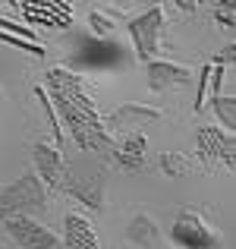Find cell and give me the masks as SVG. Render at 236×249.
I'll return each mask as SVG.
<instances>
[{"label":"cell","mask_w":236,"mask_h":249,"mask_svg":"<svg viewBox=\"0 0 236 249\" xmlns=\"http://www.w3.org/2000/svg\"><path fill=\"white\" fill-rule=\"evenodd\" d=\"M38 208H44V180L38 174H25L0 189V221L38 212Z\"/></svg>","instance_id":"7a4b0ae2"},{"label":"cell","mask_w":236,"mask_h":249,"mask_svg":"<svg viewBox=\"0 0 236 249\" xmlns=\"http://www.w3.org/2000/svg\"><path fill=\"white\" fill-rule=\"evenodd\" d=\"M233 107H236L233 98H214V110L224 117V123H227L230 129H233V123H236V120H233Z\"/></svg>","instance_id":"5bb4252c"},{"label":"cell","mask_w":236,"mask_h":249,"mask_svg":"<svg viewBox=\"0 0 236 249\" xmlns=\"http://www.w3.org/2000/svg\"><path fill=\"white\" fill-rule=\"evenodd\" d=\"M117 117H135V120H157V117H161V110H157V107H148V104H123V107L114 114V120H117Z\"/></svg>","instance_id":"4fadbf2b"},{"label":"cell","mask_w":236,"mask_h":249,"mask_svg":"<svg viewBox=\"0 0 236 249\" xmlns=\"http://www.w3.org/2000/svg\"><path fill=\"white\" fill-rule=\"evenodd\" d=\"M161 29H164V6H152L148 13L135 16L129 22V32H133L135 51H139L142 60H152L157 54V41H161Z\"/></svg>","instance_id":"5b68a950"},{"label":"cell","mask_w":236,"mask_h":249,"mask_svg":"<svg viewBox=\"0 0 236 249\" xmlns=\"http://www.w3.org/2000/svg\"><path fill=\"white\" fill-rule=\"evenodd\" d=\"M199 148H202V158L211 167H218V164H224L227 170L233 167V136L230 133H224L218 126L199 129Z\"/></svg>","instance_id":"8992f818"},{"label":"cell","mask_w":236,"mask_h":249,"mask_svg":"<svg viewBox=\"0 0 236 249\" xmlns=\"http://www.w3.org/2000/svg\"><path fill=\"white\" fill-rule=\"evenodd\" d=\"M0 224H3V231L22 249H63V240L51 227H44L35 218H29V214H16V218H6Z\"/></svg>","instance_id":"277c9868"},{"label":"cell","mask_w":236,"mask_h":249,"mask_svg":"<svg viewBox=\"0 0 236 249\" xmlns=\"http://www.w3.org/2000/svg\"><path fill=\"white\" fill-rule=\"evenodd\" d=\"M32 161H35L38 177H41L44 183L60 186V180H63V155H60V148L48 145V142H38V145L32 148Z\"/></svg>","instance_id":"ba28073f"},{"label":"cell","mask_w":236,"mask_h":249,"mask_svg":"<svg viewBox=\"0 0 236 249\" xmlns=\"http://www.w3.org/2000/svg\"><path fill=\"white\" fill-rule=\"evenodd\" d=\"M91 25H95V29L101 32V35H107V32H110V22L101 16V13H91Z\"/></svg>","instance_id":"9a60e30c"},{"label":"cell","mask_w":236,"mask_h":249,"mask_svg":"<svg viewBox=\"0 0 236 249\" xmlns=\"http://www.w3.org/2000/svg\"><path fill=\"white\" fill-rule=\"evenodd\" d=\"M60 189H67V193L73 196V199H79L82 205L101 212L104 208V164L88 152L63 161Z\"/></svg>","instance_id":"6da1fadb"},{"label":"cell","mask_w":236,"mask_h":249,"mask_svg":"<svg viewBox=\"0 0 236 249\" xmlns=\"http://www.w3.org/2000/svg\"><path fill=\"white\" fill-rule=\"evenodd\" d=\"M170 240L180 249H218L220 233L202 218L199 212H180L170 227Z\"/></svg>","instance_id":"3957f363"},{"label":"cell","mask_w":236,"mask_h":249,"mask_svg":"<svg viewBox=\"0 0 236 249\" xmlns=\"http://www.w3.org/2000/svg\"><path fill=\"white\" fill-rule=\"evenodd\" d=\"M126 240L139 249H152L157 243V224L148 214H133L126 224Z\"/></svg>","instance_id":"8fae6325"},{"label":"cell","mask_w":236,"mask_h":249,"mask_svg":"<svg viewBox=\"0 0 236 249\" xmlns=\"http://www.w3.org/2000/svg\"><path fill=\"white\" fill-rule=\"evenodd\" d=\"M218 13H220V19H224V25H233V3H220Z\"/></svg>","instance_id":"2e32d148"},{"label":"cell","mask_w":236,"mask_h":249,"mask_svg":"<svg viewBox=\"0 0 236 249\" xmlns=\"http://www.w3.org/2000/svg\"><path fill=\"white\" fill-rule=\"evenodd\" d=\"M63 249H101V240H98L95 227L88 224V218L82 214H67L63 221Z\"/></svg>","instance_id":"9c48e42d"},{"label":"cell","mask_w":236,"mask_h":249,"mask_svg":"<svg viewBox=\"0 0 236 249\" xmlns=\"http://www.w3.org/2000/svg\"><path fill=\"white\" fill-rule=\"evenodd\" d=\"M192 82V73L180 63H167V60H152L148 63V85L154 91H167V89H183Z\"/></svg>","instance_id":"52a82bcc"},{"label":"cell","mask_w":236,"mask_h":249,"mask_svg":"<svg viewBox=\"0 0 236 249\" xmlns=\"http://www.w3.org/2000/svg\"><path fill=\"white\" fill-rule=\"evenodd\" d=\"M161 167H164V174L167 177H189L192 174V158L189 155H183V152H164L161 155Z\"/></svg>","instance_id":"7c38bea8"},{"label":"cell","mask_w":236,"mask_h":249,"mask_svg":"<svg viewBox=\"0 0 236 249\" xmlns=\"http://www.w3.org/2000/svg\"><path fill=\"white\" fill-rule=\"evenodd\" d=\"M114 155H117V164L120 167L139 170L142 164H145V136L142 133H129L126 139L114 148Z\"/></svg>","instance_id":"30bf717a"}]
</instances>
